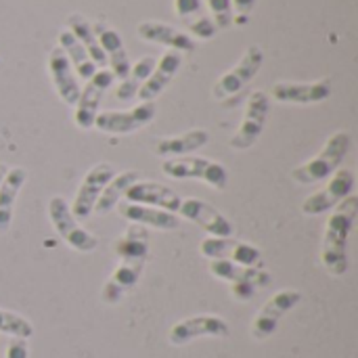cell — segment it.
I'll return each instance as SVG.
<instances>
[{"label": "cell", "instance_id": "obj_9", "mask_svg": "<svg viewBox=\"0 0 358 358\" xmlns=\"http://www.w3.org/2000/svg\"><path fill=\"white\" fill-rule=\"evenodd\" d=\"M113 82H115V76L107 67H103V69H96L94 76L84 84V88L80 90V96L73 105V124L80 130L94 128V120L99 115L101 101Z\"/></svg>", "mask_w": 358, "mask_h": 358}, {"label": "cell", "instance_id": "obj_7", "mask_svg": "<svg viewBox=\"0 0 358 358\" xmlns=\"http://www.w3.org/2000/svg\"><path fill=\"white\" fill-rule=\"evenodd\" d=\"M157 115L155 101H141L136 107L126 111H99L94 120V128L101 134H115L126 136L145 126H149Z\"/></svg>", "mask_w": 358, "mask_h": 358}, {"label": "cell", "instance_id": "obj_6", "mask_svg": "<svg viewBox=\"0 0 358 358\" xmlns=\"http://www.w3.org/2000/svg\"><path fill=\"white\" fill-rule=\"evenodd\" d=\"M268 113H271V96H268V92L254 90L248 96L243 120H241L237 132L229 141L231 149L233 151H248V149H252L258 143V138L262 136V132H264Z\"/></svg>", "mask_w": 358, "mask_h": 358}, {"label": "cell", "instance_id": "obj_36", "mask_svg": "<svg viewBox=\"0 0 358 358\" xmlns=\"http://www.w3.org/2000/svg\"><path fill=\"white\" fill-rule=\"evenodd\" d=\"M4 358H29L27 340L10 338V342H8V346H6V355H4Z\"/></svg>", "mask_w": 358, "mask_h": 358}, {"label": "cell", "instance_id": "obj_31", "mask_svg": "<svg viewBox=\"0 0 358 358\" xmlns=\"http://www.w3.org/2000/svg\"><path fill=\"white\" fill-rule=\"evenodd\" d=\"M157 59L155 57H143L136 63L130 65L128 76L120 82V86L115 88V96L120 101H132L138 94V88L145 84V80L151 76L153 67H155Z\"/></svg>", "mask_w": 358, "mask_h": 358}, {"label": "cell", "instance_id": "obj_34", "mask_svg": "<svg viewBox=\"0 0 358 358\" xmlns=\"http://www.w3.org/2000/svg\"><path fill=\"white\" fill-rule=\"evenodd\" d=\"M258 292L256 285L248 283V281H239V283H231V294L237 302H250L254 298V294Z\"/></svg>", "mask_w": 358, "mask_h": 358}, {"label": "cell", "instance_id": "obj_3", "mask_svg": "<svg viewBox=\"0 0 358 358\" xmlns=\"http://www.w3.org/2000/svg\"><path fill=\"white\" fill-rule=\"evenodd\" d=\"M162 172L174 180H203L216 191H224L229 185V170L224 168V164L199 155L164 159Z\"/></svg>", "mask_w": 358, "mask_h": 358}, {"label": "cell", "instance_id": "obj_16", "mask_svg": "<svg viewBox=\"0 0 358 358\" xmlns=\"http://www.w3.org/2000/svg\"><path fill=\"white\" fill-rule=\"evenodd\" d=\"M48 76H50V82H52L55 92L59 94V99L65 105L73 107L78 96H80L82 86H80V80H78L69 59L65 57V52L59 46H55L48 52Z\"/></svg>", "mask_w": 358, "mask_h": 358}, {"label": "cell", "instance_id": "obj_19", "mask_svg": "<svg viewBox=\"0 0 358 358\" xmlns=\"http://www.w3.org/2000/svg\"><path fill=\"white\" fill-rule=\"evenodd\" d=\"M126 201L143 203V206H151V208H159V210L178 214L182 197L174 189H170L166 185H159L155 180H136L126 191Z\"/></svg>", "mask_w": 358, "mask_h": 358}, {"label": "cell", "instance_id": "obj_21", "mask_svg": "<svg viewBox=\"0 0 358 358\" xmlns=\"http://www.w3.org/2000/svg\"><path fill=\"white\" fill-rule=\"evenodd\" d=\"M122 218H126L132 224H141L145 229H157V231H176L180 224V218L172 212L143 206V203H130V201H120L117 208Z\"/></svg>", "mask_w": 358, "mask_h": 358}, {"label": "cell", "instance_id": "obj_26", "mask_svg": "<svg viewBox=\"0 0 358 358\" xmlns=\"http://www.w3.org/2000/svg\"><path fill=\"white\" fill-rule=\"evenodd\" d=\"M27 180V170L25 168H8L2 182H0V235H6L13 222V212H15V201Z\"/></svg>", "mask_w": 358, "mask_h": 358}, {"label": "cell", "instance_id": "obj_32", "mask_svg": "<svg viewBox=\"0 0 358 358\" xmlns=\"http://www.w3.org/2000/svg\"><path fill=\"white\" fill-rule=\"evenodd\" d=\"M0 334H6V336L19 338V340H29L34 336V325L25 317L17 315L13 310L0 308Z\"/></svg>", "mask_w": 358, "mask_h": 358}, {"label": "cell", "instance_id": "obj_28", "mask_svg": "<svg viewBox=\"0 0 358 358\" xmlns=\"http://www.w3.org/2000/svg\"><path fill=\"white\" fill-rule=\"evenodd\" d=\"M136 180H141V174H138L136 170L115 172L113 178L105 185V189H103V193H101V197H99V201H96V206H94V214L105 216V214L113 212V210L117 208V203L124 201L126 191H128Z\"/></svg>", "mask_w": 358, "mask_h": 358}, {"label": "cell", "instance_id": "obj_29", "mask_svg": "<svg viewBox=\"0 0 358 358\" xmlns=\"http://www.w3.org/2000/svg\"><path fill=\"white\" fill-rule=\"evenodd\" d=\"M59 48L65 52V57L69 59V63H71V67H73V71H76V76L80 80L88 82L94 76V71L99 69L92 63V59L86 52V48L80 44V40L69 29H61L59 31Z\"/></svg>", "mask_w": 358, "mask_h": 358}, {"label": "cell", "instance_id": "obj_14", "mask_svg": "<svg viewBox=\"0 0 358 358\" xmlns=\"http://www.w3.org/2000/svg\"><path fill=\"white\" fill-rule=\"evenodd\" d=\"M178 214L187 220H191L193 224H197L199 229H203L210 237H233L235 235V227L233 222L212 203L197 199V197H187L180 201Z\"/></svg>", "mask_w": 358, "mask_h": 358}, {"label": "cell", "instance_id": "obj_24", "mask_svg": "<svg viewBox=\"0 0 358 358\" xmlns=\"http://www.w3.org/2000/svg\"><path fill=\"white\" fill-rule=\"evenodd\" d=\"M143 268L145 264H138V262H120L115 266V271L111 273V277L107 279V283L103 285V292H101V300L105 304H120V300L136 287V283L141 281L143 277Z\"/></svg>", "mask_w": 358, "mask_h": 358}, {"label": "cell", "instance_id": "obj_17", "mask_svg": "<svg viewBox=\"0 0 358 358\" xmlns=\"http://www.w3.org/2000/svg\"><path fill=\"white\" fill-rule=\"evenodd\" d=\"M136 34L141 40L166 46L168 50L176 52H193L197 48V42L182 29L168 25L164 21H143L136 25Z\"/></svg>", "mask_w": 358, "mask_h": 358}, {"label": "cell", "instance_id": "obj_4", "mask_svg": "<svg viewBox=\"0 0 358 358\" xmlns=\"http://www.w3.org/2000/svg\"><path fill=\"white\" fill-rule=\"evenodd\" d=\"M262 63H264V50L258 44H250L243 57L216 80L212 88V96L220 103L233 105V99H237L241 90H245V86L258 76Z\"/></svg>", "mask_w": 358, "mask_h": 358}, {"label": "cell", "instance_id": "obj_27", "mask_svg": "<svg viewBox=\"0 0 358 358\" xmlns=\"http://www.w3.org/2000/svg\"><path fill=\"white\" fill-rule=\"evenodd\" d=\"M149 229L141 224H128L124 235L115 241L113 250L120 258V262H138L145 264L149 258Z\"/></svg>", "mask_w": 358, "mask_h": 358}, {"label": "cell", "instance_id": "obj_33", "mask_svg": "<svg viewBox=\"0 0 358 358\" xmlns=\"http://www.w3.org/2000/svg\"><path fill=\"white\" fill-rule=\"evenodd\" d=\"M203 4L208 6L216 29H229L233 25L235 13H233L231 0H203Z\"/></svg>", "mask_w": 358, "mask_h": 358}, {"label": "cell", "instance_id": "obj_1", "mask_svg": "<svg viewBox=\"0 0 358 358\" xmlns=\"http://www.w3.org/2000/svg\"><path fill=\"white\" fill-rule=\"evenodd\" d=\"M358 216V197H346L331 216L327 218V227L323 233L321 245V262L331 277H344L348 273V239Z\"/></svg>", "mask_w": 358, "mask_h": 358}, {"label": "cell", "instance_id": "obj_20", "mask_svg": "<svg viewBox=\"0 0 358 358\" xmlns=\"http://www.w3.org/2000/svg\"><path fill=\"white\" fill-rule=\"evenodd\" d=\"M180 65H182V52H176V50H166L159 61L155 63L151 76L145 80V84L138 88V99L141 101H155L168 86L170 82L176 78V73L180 71Z\"/></svg>", "mask_w": 358, "mask_h": 358}, {"label": "cell", "instance_id": "obj_30", "mask_svg": "<svg viewBox=\"0 0 358 358\" xmlns=\"http://www.w3.org/2000/svg\"><path fill=\"white\" fill-rule=\"evenodd\" d=\"M67 29L80 40V44L86 48V52H88L90 59H92V63H94L99 69L107 67V59H105V52L101 50V44H99V40H96V34H94V29H92V23H90L84 15L71 13V15L67 17Z\"/></svg>", "mask_w": 358, "mask_h": 358}, {"label": "cell", "instance_id": "obj_22", "mask_svg": "<svg viewBox=\"0 0 358 358\" xmlns=\"http://www.w3.org/2000/svg\"><path fill=\"white\" fill-rule=\"evenodd\" d=\"M174 10L185 27L191 31L189 36L195 40H212L216 36V25L206 10L203 0H174Z\"/></svg>", "mask_w": 358, "mask_h": 358}, {"label": "cell", "instance_id": "obj_11", "mask_svg": "<svg viewBox=\"0 0 358 358\" xmlns=\"http://www.w3.org/2000/svg\"><path fill=\"white\" fill-rule=\"evenodd\" d=\"M113 174H115V166L113 164H107V162H101V164L92 166L84 174V178H82V182L78 187L76 199L69 206L71 208V214L78 220H86V218H90L94 214V206H96V201H99L105 185L113 178Z\"/></svg>", "mask_w": 358, "mask_h": 358}, {"label": "cell", "instance_id": "obj_5", "mask_svg": "<svg viewBox=\"0 0 358 358\" xmlns=\"http://www.w3.org/2000/svg\"><path fill=\"white\" fill-rule=\"evenodd\" d=\"M48 220L55 229V233L76 252L80 254H90L96 250L99 239L90 231H86L80 220L71 214L69 201L61 195L50 197L48 201Z\"/></svg>", "mask_w": 358, "mask_h": 358}, {"label": "cell", "instance_id": "obj_12", "mask_svg": "<svg viewBox=\"0 0 358 358\" xmlns=\"http://www.w3.org/2000/svg\"><path fill=\"white\" fill-rule=\"evenodd\" d=\"M199 254L208 260H229L241 266H258L262 260L260 248L237 237H206L199 243Z\"/></svg>", "mask_w": 358, "mask_h": 358}, {"label": "cell", "instance_id": "obj_18", "mask_svg": "<svg viewBox=\"0 0 358 358\" xmlns=\"http://www.w3.org/2000/svg\"><path fill=\"white\" fill-rule=\"evenodd\" d=\"M92 29L96 34V40L101 44V50L105 52V59H107V69L115 76V80H124L130 71V57H128V50L124 46V40L122 36L111 27L107 25L105 21H96L92 23Z\"/></svg>", "mask_w": 358, "mask_h": 358}, {"label": "cell", "instance_id": "obj_15", "mask_svg": "<svg viewBox=\"0 0 358 358\" xmlns=\"http://www.w3.org/2000/svg\"><path fill=\"white\" fill-rule=\"evenodd\" d=\"M271 99L292 105H317L331 96V80L321 78L317 82H277L271 88Z\"/></svg>", "mask_w": 358, "mask_h": 358}, {"label": "cell", "instance_id": "obj_10", "mask_svg": "<svg viewBox=\"0 0 358 358\" xmlns=\"http://www.w3.org/2000/svg\"><path fill=\"white\" fill-rule=\"evenodd\" d=\"M300 302H302V294H300L298 289H281V292H277V294L260 308V313L254 317L252 329H250V331H252V338L258 340V342H264V340H268L271 336H275L277 329H279L281 319H283L289 310H294Z\"/></svg>", "mask_w": 358, "mask_h": 358}, {"label": "cell", "instance_id": "obj_13", "mask_svg": "<svg viewBox=\"0 0 358 358\" xmlns=\"http://www.w3.org/2000/svg\"><path fill=\"white\" fill-rule=\"evenodd\" d=\"M229 336H231V327L222 317H218V315H195V317L178 321L170 329L168 342L172 346H187L199 338H229Z\"/></svg>", "mask_w": 358, "mask_h": 358}, {"label": "cell", "instance_id": "obj_23", "mask_svg": "<svg viewBox=\"0 0 358 358\" xmlns=\"http://www.w3.org/2000/svg\"><path fill=\"white\" fill-rule=\"evenodd\" d=\"M208 143H210V132L203 128H193V130H187L182 134L159 138L155 143V153L164 159L185 157V155H193L195 151H199Z\"/></svg>", "mask_w": 358, "mask_h": 358}, {"label": "cell", "instance_id": "obj_2", "mask_svg": "<svg viewBox=\"0 0 358 358\" xmlns=\"http://www.w3.org/2000/svg\"><path fill=\"white\" fill-rule=\"evenodd\" d=\"M352 147V136L346 130H340L329 136V141L323 145V149L308 162L300 164L292 170V178L298 185H319L329 180L344 164Z\"/></svg>", "mask_w": 358, "mask_h": 358}, {"label": "cell", "instance_id": "obj_35", "mask_svg": "<svg viewBox=\"0 0 358 358\" xmlns=\"http://www.w3.org/2000/svg\"><path fill=\"white\" fill-rule=\"evenodd\" d=\"M231 4H233V13H237L233 23L243 25L248 21L250 13L254 10V6H256V0H231Z\"/></svg>", "mask_w": 358, "mask_h": 358}, {"label": "cell", "instance_id": "obj_37", "mask_svg": "<svg viewBox=\"0 0 358 358\" xmlns=\"http://www.w3.org/2000/svg\"><path fill=\"white\" fill-rule=\"evenodd\" d=\"M6 170H8V168H6L4 164H0V182H2V178H4V174H6Z\"/></svg>", "mask_w": 358, "mask_h": 358}, {"label": "cell", "instance_id": "obj_8", "mask_svg": "<svg viewBox=\"0 0 358 358\" xmlns=\"http://www.w3.org/2000/svg\"><path fill=\"white\" fill-rule=\"evenodd\" d=\"M355 185H357V176L350 168H340L329 180L327 185L313 193L310 197H306L302 201V214L304 216H323L331 210H336L346 197L352 195L355 191Z\"/></svg>", "mask_w": 358, "mask_h": 358}, {"label": "cell", "instance_id": "obj_25", "mask_svg": "<svg viewBox=\"0 0 358 358\" xmlns=\"http://www.w3.org/2000/svg\"><path fill=\"white\" fill-rule=\"evenodd\" d=\"M210 273L227 283H239V281H248L252 285H256L258 289H264L273 283V275L264 268L258 266H241L229 260H212L210 262Z\"/></svg>", "mask_w": 358, "mask_h": 358}]
</instances>
